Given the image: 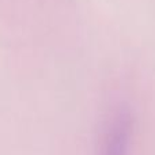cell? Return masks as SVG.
I'll use <instances>...</instances> for the list:
<instances>
[{
	"mask_svg": "<svg viewBox=\"0 0 155 155\" xmlns=\"http://www.w3.org/2000/svg\"><path fill=\"white\" fill-rule=\"evenodd\" d=\"M132 132V120L128 110L121 109L107 127L101 155H125Z\"/></svg>",
	"mask_w": 155,
	"mask_h": 155,
	"instance_id": "obj_1",
	"label": "cell"
}]
</instances>
